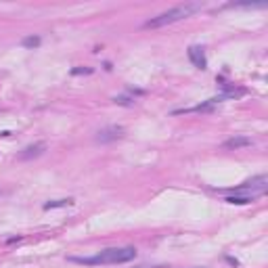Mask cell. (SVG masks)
Wrapping results in <instances>:
<instances>
[{
  "mask_svg": "<svg viewBox=\"0 0 268 268\" xmlns=\"http://www.w3.org/2000/svg\"><path fill=\"white\" fill-rule=\"evenodd\" d=\"M44 151H46V143H36V145H29V147H25L23 151L17 155V160H19V162H29V160H36V157H40Z\"/></svg>",
  "mask_w": 268,
  "mask_h": 268,
  "instance_id": "277c9868",
  "label": "cell"
},
{
  "mask_svg": "<svg viewBox=\"0 0 268 268\" xmlns=\"http://www.w3.org/2000/svg\"><path fill=\"white\" fill-rule=\"evenodd\" d=\"M72 74H74V76H78V74H92V69H90V67H84V69H74Z\"/></svg>",
  "mask_w": 268,
  "mask_h": 268,
  "instance_id": "30bf717a",
  "label": "cell"
},
{
  "mask_svg": "<svg viewBox=\"0 0 268 268\" xmlns=\"http://www.w3.org/2000/svg\"><path fill=\"white\" fill-rule=\"evenodd\" d=\"M188 59H191V63L197 67V69H205L207 67V59H205V53H203V48L201 46H188V51H186Z\"/></svg>",
  "mask_w": 268,
  "mask_h": 268,
  "instance_id": "5b68a950",
  "label": "cell"
},
{
  "mask_svg": "<svg viewBox=\"0 0 268 268\" xmlns=\"http://www.w3.org/2000/svg\"><path fill=\"white\" fill-rule=\"evenodd\" d=\"M258 197H262L260 193H239V195H228L226 197V201L228 203H237V205H245V203H252V201H256Z\"/></svg>",
  "mask_w": 268,
  "mask_h": 268,
  "instance_id": "8992f818",
  "label": "cell"
},
{
  "mask_svg": "<svg viewBox=\"0 0 268 268\" xmlns=\"http://www.w3.org/2000/svg\"><path fill=\"white\" fill-rule=\"evenodd\" d=\"M136 268H164V266H136Z\"/></svg>",
  "mask_w": 268,
  "mask_h": 268,
  "instance_id": "8fae6325",
  "label": "cell"
},
{
  "mask_svg": "<svg viewBox=\"0 0 268 268\" xmlns=\"http://www.w3.org/2000/svg\"><path fill=\"white\" fill-rule=\"evenodd\" d=\"M40 44V38L38 36H27V38H23V46H27V48H34V46H38Z\"/></svg>",
  "mask_w": 268,
  "mask_h": 268,
  "instance_id": "9c48e42d",
  "label": "cell"
},
{
  "mask_svg": "<svg viewBox=\"0 0 268 268\" xmlns=\"http://www.w3.org/2000/svg\"><path fill=\"white\" fill-rule=\"evenodd\" d=\"M72 203H74L72 197H67V199H55V201L44 203V210H55V207H65V205H72Z\"/></svg>",
  "mask_w": 268,
  "mask_h": 268,
  "instance_id": "ba28073f",
  "label": "cell"
},
{
  "mask_svg": "<svg viewBox=\"0 0 268 268\" xmlns=\"http://www.w3.org/2000/svg\"><path fill=\"white\" fill-rule=\"evenodd\" d=\"M136 258L134 247H107V250L98 252L96 256L90 258H69L76 264L84 266H98V264H126Z\"/></svg>",
  "mask_w": 268,
  "mask_h": 268,
  "instance_id": "6da1fadb",
  "label": "cell"
},
{
  "mask_svg": "<svg viewBox=\"0 0 268 268\" xmlns=\"http://www.w3.org/2000/svg\"><path fill=\"white\" fill-rule=\"evenodd\" d=\"M241 147H252V138L247 136H233L224 143V149H241Z\"/></svg>",
  "mask_w": 268,
  "mask_h": 268,
  "instance_id": "52a82bcc",
  "label": "cell"
},
{
  "mask_svg": "<svg viewBox=\"0 0 268 268\" xmlns=\"http://www.w3.org/2000/svg\"><path fill=\"white\" fill-rule=\"evenodd\" d=\"M96 143H113V141H120V138H124V128L122 126H107L103 128V130L96 132Z\"/></svg>",
  "mask_w": 268,
  "mask_h": 268,
  "instance_id": "3957f363",
  "label": "cell"
},
{
  "mask_svg": "<svg viewBox=\"0 0 268 268\" xmlns=\"http://www.w3.org/2000/svg\"><path fill=\"white\" fill-rule=\"evenodd\" d=\"M201 8H203V2H186V4H180V6H174V8H170V11L149 19V21L145 23V27L147 29H157V27L172 25L176 21H182V19L195 15L197 11H201Z\"/></svg>",
  "mask_w": 268,
  "mask_h": 268,
  "instance_id": "7a4b0ae2",
  "label": "cell"
}]
</instances>
